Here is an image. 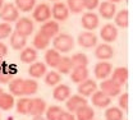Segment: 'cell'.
<instances>
[{
  "instance_id": "47",
  "label": "cell",
  "mask_w": 133,
  "mask_h": 120,
  "mask_svg": "<svg viewBox=\"0 0 133 120\" xmlns=\"http://www.w3.org/2000/svg\"><path fill=\"white\" fill-rule=\"evenodd\" d=\"M3 5H4V0H0V10H1V8H3Z\"/></svg>"
},
{
  "instance_id": "42",
  "label": "cell",
  "mask_w": 133,
  "mask_h": 120,
  "mask_svg": "<svg viewBox=\"0 0 133 120\" xmlns=\"http://www.w3.org/2000/svg\"><path fill=\"white\" fill-rule=\"evenodd\" d=\"M128 93H123L119 97V106L122 107V110H128Z\"/></svg>"
},
{
  "instance_id": "27",
  "label": "cell",
  "mask_w": 133,
  "mask_h": 120,
  "mask_svg": "<svg viewBox=\"0 0 133 120\" xmlns=\"http://www.w3.org/2000/svg\"><path fill=\"white\" fill-rule=\"evenodd\" d=\"M30 107H31V98L28 97H22L17 101L16 109L18 114H22V115L30 114Z\"/></svg>"
},
{
  "instance_id": "40",
  "label": "cell",
  "mask_w": 133,
  "mask_h": 120,
  "mask_svg": "<svg viewBox=\"0 0 133 120\" xmlns=\"http://www.w3.org/2000/svg\"><path fill=\"white\" fill-rule=\"evenodd\" d=\"M13 79V73H10L9 70L5 72H0V83H9L10 81Z\"/></svg>"
},
{
  "instance_id": "20",
  "label": "cell",
  "mask_w": 133,
  "mask_h": 120,
  "mask_svg": "<svg viewBox=\"0 0 133 120\" xmlns=\"http://www.w3.org/2000/svg\"><path fill=\"white\" fill-rule=\"evenodd\" d=\"M128 79V69L124 68V67H119L113 72V75H111V81L115 82L116 84L122 87Z\"/></svg>"
},
{
  "instance_id": "28",
  "label": "cell",
  "mask_w": 133,
  "mask_h": 120,
  "mask_svg": "<svg viewBox=\"0 0 133 120\" xmlns=\"http://www.w3.org/2000/svg\"><path fill=\"white\" fill-rule=\"evenodd\" d=\"M14 106V96L4 92L0 97V109L4 111H9Z\"/></svg>"
},
{
  "instance_id": "46",
  "label": "cell",
  "mask_w": 133,
  "mask_h": 120,
  "mask_svg": "<svg viewBox=\"0 0 133 120\" xmlns=\"http://www.w3.org/2000/svg\"><path fill=\"white\" fill-rule=\"evenodd\" d=\"M108 1H110V3L115 4V3H119V1H122V0H108Z\"/></svg>"
},
{
  "instance_id": "18",
  "label": "cell",
  "mask_w": 133,
  "mask_h": 120,
  "mask_svg": "<svg viewBox=\"0 0 133 120\" xmlns=\"http://www.w3.org/2000/svg\"><path fill=\"white\" fill-rule=\"evenodd\" d=\"M52 97L56 101H66L70 97V87L66 84H58L52 91Z\"/></svg>"
},
{
  "instance_id": "24",
  "label": "cell",
  "mask_w": 133,
  "mask_h": 120,
  "mask_svg": "<svg viewBox=\"0 0 133 120\" xmlns=\"http://www.w3.org/2000/svg\"><path fill=\"white\" fill-rule=\"evenodd\" d=\"M37 59V51L33 47H24L21 52V60L26 64H32Z\"/></svg>"
},
{
  "instance_id": "37",
  "label": "cell",
  "mask_w": 133,
  "mask_h": 120,
  "mask_svg": "<svg viewBox=\"0 0 133 120\" xmlns=\"http://www.w3.org/2000/svg\"><path fill=\"white\" fill-rule=\"evenodd\" d=\"M63 109L59 106H50L45 111L46 112V120H59L60 115L63 114Z\"/></svg>"
},
{
  "instance_id": "10",
  "label": "cell",
  "mask_w": 133,
  "mask_h": 120,
  "mask_svg": "<svg viewBox=\"0 0 133 120\" xmlns=\"http://www.w3.org/2000/svg\"><path fill=\"white\" fill-rule=\"evenodd\" d=\"M100 36L101 38L105 41V42H113L115 41L116 37H118V30L114 24H105L101 30H100Z\"/></svg>"
},
{
  "instance_id": "49",
  "label": "cell",
  "mask_w": 133,
  "mask_h": 120,
  "mask_svg": "<svg viewBox=\"0 0 133 120\" xmlns=\"http://www.w3.org/2000/svg\"><path fill=\"white\" fill-rule=\"evenodd\" d=\"M51 1H58V0H51Z\"/></svg>"
},
{
  "instance_id": "34",
  "label": "cell",
  "mask_w": 133,
  "mask_h": 120,
  "mask_svg": "<svg viewBox=\"0 0 133 120\" xmlns=\"http://www.w3.org/2000/svg\"><path fill=\"white\" fill-rule=\"evenodd\" d=\"M38 89V84L35 79H24V83H23V95L26 96H31L35 95Z\"/></svg>"
},
{
  "instance_id": "26",
  "label": "cell",
  "mask_w": 133,
  "mask_h": 120,
  "mask_svg": "<svg viewBox=\"0 0 133 120\" xmlns=\"http://www.w3.org/2000/svg\"><path fill=\"white\" fill-rule=\"evenodd\" d=\"M60 58H62L60 54L56 51V50H54V49L48 50L46 54H45V61H46V64H48L49 67H52V68H56V65H58Z\"/></svg>"
},
{
  "instance_id": "5",
  "label": "cell",
  "mask_w": 133,
  "mask_h": 120,
  "mask_svg": "<svg viewBox=\"0 0 133 120\" xmlns=\"http://www.w3.org/2000/svg\"><path fill=\"white\" fill-rule=\"evenodd\" d=\"M84 106H87V100L79 96V95H74V96H70L68 100H66V110L68 112H77L79 109H82Z\"/></svg>"
},
{
  "instance_id": "33",
  "label": "cell",
  "mask_w": 133,
  "mask_h": 120,
  "mask_svg": "<svg viewBox=\"0 0 133 120\" xmlns=\"http://www.w3.org/2000/svg\"><path fill=\"white\" fill-rule=\"evenodd\" d=\"M114 19H115V24L118 27H122V28L128 27V10L125 9L119 10L118 13H115Z\"/></svg>"
},
{
  "instance_id": "3",
  "label": "cell",
  "mask_w": 133,
  "mask_h": 120,
  "mask_svg": "<svg viewBox=\"0 0 133 120\" xmlns=\"http://www.w3.org/2000/svg\"><path fill=\"white\" fill-rule=\"evenodd\" d=\"M16 32L24 37L30 36V34L33 32V22L32 19L27 17H23V18H19L17 20V24H16Z\"/></svg>"
},
{
  "instance_id": "23",
  "label": "cell",
  "mask_w": 133,
  "mask_h": 120,
  "mask_svg": "<svg viewBox=\"0 0 133 120\" xmlns=\"http://www.w3.org/2000/svg\"><path fill=\"white\" fill-rule=\"evenodd\" d=\"M23 78H14L9 82V91L13 96H23Z\"/></svg>"
},
{
  "instance_id": "32",
  "label": "cell",
  "mask_w": 133,
  "mask_h": 120,
  "mask_svg": "<svg viewBox=\"0 0 133 120\" xmlns=\"http://www.w3.org/2000/svg\"><path fill=\"white\" fill-rule=\"evenodd\" d=\"M70 61H72L73 68L87 67V64H88V58H87V55H84L83 52H77V54H74V55L70 58Z\"/></svg>"
},
{
  "instance_id": "8",
  "label": "cell",
  "mask_w": 133,
  "mask_h": 120,
  "mask_svg": "<svg viewBox=\"0 0 133 120\" xmlns=\"http://www.w3.org/2000/svg\"><path fill=\"white\" fill-rule=\"evenodd\" d=\"M97 91V84L94 79H86L84 82L79 83L78 86V93L79 96L82 97H88V96H92L95 92Z\"/></svg>"
},
{
  "instance_id": "12",
  "label": "cell",
  "mask_w": 133,
  "mask_h": 120,
  "mask_svg": "<svg viewBox=\"0 0 133 120\" xmlns=\"http://www.w3.org/2000/svg\"><path fill=\"white\" fill-rule=\"evenodd\" d=\"M111 70H113V65L110 64V63H108V61H101V63H97L96 65H95V77L97 78V79H106L109 75H110V73H111Z\"/></svg>"
},
{
  "instance_id": "4",
  "label": "cell",
  "mask_w": 133,
  "mask_h": 120,
  "mask_svg": "<svg viewBox=\"0 0 133 120\" xmlns=\"http://www.w3.org/2000/svg\"><path fill=\"white\" fill-rule=\"evenodd\" d=\"M51 18V9L48 4L42 3L40 5H37L33 10V19L36 22H48Z\"/></svg>"
},
{
  "instance_id": "45",
  "label": "cell",
  "mask_w": 133,
  "mask_h": 120,
  "mask_svg": "<svg viewBox=\"0 0 133 120\" xmlns=\"http://www.w3.org/2000/svg\"><path fill=\"white\" fill-rule=\"evenodd\" d=\"M32 120H45L42 116H33V119Z\"/></svg>"
},
{
  "instance_id": "38",
  "label": "cell",
  "mask_w": 133,
  "mask_h": 120,
  "mask_svg": "<svg viewBox=\"0 0 133 120\" xmlns=\"http://www.w3.org/2000/svg\"><path fill=\"white\" fill-rule=\"evenodd\" d=\"M66 8L72 13H81L83 12V0H66Z\"/></svg>"
},
{
  "instance_id": "6",
  "label": "cell",
  "mask_w": 133,
  "mask_h": 120,
  "mask_svg": "<svg viewBox=\"0 0 133 120\" xmlns=\"http://www.w3.org/2000/svg\"><path fill=\"white\" fill-rule=\"evenodd\" d=\"M100 88L109 97H115L118 95H120V92H122V87L116 84L115 82H113L111 79H104L100 84Z\"/></svg>"
},
{
  "instance_id": "15",
  "label": "cell",
  "mask_w": 133,
  "mask_h": 120,
  "mask_svg": "<svg viewBox=\"0 0 133 120\" xmlns=\"http://www.w3.org/2000/svg\"><path fill=\"white\" fill-rule=\"evenodd\" d=\"M46 111V102L40 98H31V107H30V114L32 116H42V114Z\"/></svg>"
},
{
  "instance_id": "21",
  "label": "cell",
  "mask_w": 133,
  "mask_h": 120,
  "mask_svg": "<svg viewBox=\"0 0 133 120\" xmlns=\"http://www.w3.org/2000/svg\"><path fill=\"white\" fill-rule=\"evenodd\" d=\"M28 74L32 77V78H41L46 74V64L41 63V61H36L32 63L31 67L28 68Z\"/></svg>"
},
{
  "instance_id": "13",
  "label": "cell",
  "mask_w": 133,
  "mask_h": 120,
  "mask_svg": "<svg viewBox=\"0 0 133 120\" xmlns=\"http://www.w3.org/2000/svg\"><path fill=\"white\" fill-rule=\"evenodd\" d=\"M92 103L95 107L99 109H105L111 103V97H109L108 95H105L102 91H96L92 95Z\"/></svg>"
},
{
  "instance_id": "9",
  "label": "cell",
  "mask_w": 133,
  "mask_h": 120,
  "mask_svg": "<svg viewBox=\"0 0 133 120\" xmlns=\"http://www.w3.org/2000/svg\"><path fill=\"white\" fill-rule=\"evenodd\" d=\"M51 17L55 18V20H65L69 17V10L64 3H55L51 9Z\"/></svg>"
},
{
  "instance_id": "29",
  "label": "cell",
  "mask_w": 133,
  "mask_h": 120,
  "mask_svg": "<svg viewBox=\"0 0 133 120\" xmlns=\"http://www.w3.org/2000/svg\"><path fill=\"white\" fill-rule=\"evenodd\" d=\"M105 119L106 120H123L124 114L123 110L119 107H108L105 111Z\"/></svg>"
},
{
  "instance_id": "36",
  "label": "cell",
  "mask_w": 133,
  "mask_h": 120,
  "mask_svg": "<svg viewBox=\"0 0 133 120\" xmlns=\"http://www.w3.org/2000/svg\"><path fill=\"white\" fill-rule=\"evenodd\" d=\"M60 81H62V77H60V74L58 73V72H55V70H51L49 73H46V77H45V83L48 84V86H58L59 83H60Z\"/></svg>"
},
{
  "instance_id": "19",
  "label": "cell",
  "mask_w": 133,
  "mask_h": 120,
  "mask_svg": "<svg viewBox=\"0 0 133 120\" xmlns=\"http://www.w3.org/2000/svg\"><path fill=\"white\" fill-rule=\"evenodd\" d=\"M70 78L74 83H82L86 79H88V69L86 67H78V68H73Z\"/></svg>"
},
{
  "instance_id": "39",
  "label": "cell",
  "mask_w": 133,
  "mask_h": 120,
  "mask_svg": "<svg viewBox=\"0 0 133 120\" xmlns=\"http://www.w3.org/2000/svg\"><path fill=\"white\" fill-rule=\"evenodd\" d=\"M10 34H12V26L5 22L0 23V40H4Z\"/></svg>"
},
{
  "instance_id": "41",
  "label": "cell",
  "mask_w": 133,
  "mask_h": 120,
  "mask_svg": "<svg viewBox=\"0 0 133 120\" xmlns=\"http://www.w3.org/2000/svg\"><path fill=\"white\" fill-rule=\"evenodd\" d=\"M99 5H100L99 0H83V6H84V9L94 10V9H96Z\"/></svg>"
},
{
  "instance_id": "43",
  "label": "cell",
  "mask_w": 133,
  "mask_h": 120,
  "mask_svg": "<svg viewBox=\"0 0 133 120\" xmlns=\"http://www.w3.org/2000/svg\"><path fill=\"white\" fill-rule=\"evenodd\" d=\"M59 120H76V116L72 114V112H68V111H63V114L60 115Z\"/></svg>"
},
{
  "instance_id": "16",
  "label": "cell",
  "mask_w": 133,
  "mask_h": 120,
  "mask_svg": "<svg viewBox=\"0 0 133 120\" xmlns=\"http://www.w3.org/2000/svg\"><path fill=\"white\" fill-rule=\"evenodd\" d=\"M40 33H42L44 36H46L49 38L56 36L59 33V24H58V22L56 20H48V22H45L41 26V28H40Z\"/></svg>"
},
{
  "instance_id": "17",
  "label": "cell",
  "mask_w": 133,
  "mask_h": 120,
  "mask_svg": "<svg viewBox=\"0 0 133 120\" xmlns=\"http://www.w3.org/2000/svg\"><path fill=\"white\" fill-rule=\"evenodd\" d=\"M95 55H96L97 59L104 61V60H108V59H111V58H113L114 50H113V47H111L110 45H108V44H101V45H99V46L96 47Z\"/></svg>"
},
{
  "instance_id": "7",
  "label": "cell",
  "mask_w": 133,
  "mask_h": 120,
  "mask_svg": "<svg viewBox=\"0 0 133 120\" xmlns=\"http://www.w3.org/2000/svg\"><path fill=\"white\" fill-rule=\"evenodd\" d=\"M77 41H78V45L79 46H82L84 49H91V47H94V46L97 45V36L94 33V32L86 31V32L79 33Z\"/></svg>"
},
{
  "instance_id": "11",
  "label": "cell",
  "mask_w": 133,
  "mask_h": 120,
  "mask_svg": "<svg viewBox=\"0 0 133 120\" xmlns=\"http://www.w3.org/2000/svg\"><path fill=\"white\" fill-rule=\"evenodd\" d=\"M81 23H82L83 28H86L87 31H92V30L97 28V26H99V17H97V14H95L92 12L84 13L82 16Z\"/></svg>"
},
{
  "instance_id": "44",
  "label": "cell",
  "mask_w": 133,
  "mask_h": 120,
  "mask_svg": "<svg viewBox=\"0 0 133 120\" xmlns=\"http://www.w3.org/2000/svg\"><path fill=\"white\" fill-rule=\"evenodd\" d=\"M6 54H8V47H6V45L3 44V42H0V60H1Z\"/></svg>"
},
{
  "instance_id": "35",
  "label": "cell",
  "mask_w": 133,
  "mask_h": 120,
  "mask_svg": "<svg viewBox=\"0 0 133 120\" xmlns=\"http://www.w3.org/2000/svg\"><path fill=\"white\" fill-rule=\"evenodd\" d=\"M36 5V0H16V8L21 12H31Z\"/></svg>"
},
{
  "instance_id": "1",
  "label": "cell",
  "mask_w": 133,
  "mask_h": 120,
  "mask_svg": "<svg viewBox=\"0 0 133 120\" xmlns=\"http://www.w3.org/2000/svg\"><path fill=\"white\" fill-rule=\"evenodd\" d=\"M52 45L54 50L58 52H68L74 47V38L68 33H58L52 41Z\"/></svg>"
},
{
  "instance_id": "22",
  "label": "cell",
  "mask_w": 133,
  "mask_h": 120,
  "mask_svg": "<svg viewBox=\"0 0 133 120\" xmlns=\"http://www.w3.org/2000/svg\"><path fill=\"white\" fill-rule=\"evenodd\" d=\"M26 44H27V37L17 33L16 31L10 34V46L14 50H23Z\"/></svg>"
},
{
  "instance_id": "14",
  "label": "cell",
  "mask_w": 133,
  "mask_h": 120,
  "mask_svg": "<svg viewBox=\"0 0 133 120\" xmlns=\"http://www.w3.org/2000/svg\"><path fill=\"white\" fill-rule=\"evenodd\" d=\"M99 13L100 16L102 18H105V19H111V18H114L116 13V6L115 4H113V3H110V1H102L101 4L99 5Z\"/></svg>"
},
{
  "instance_id": "31",
  "label": "cell",
  "mask_w": 133,
  "mask_h": 120,
  "mask_svg": "<svg viewBox=\"0 0 133 120\" xmlns=\"http://www.w3.org/2000/svg\"><path fill=\"white\" fill-rule=\"evenodd\" d=\"M49 44H50V38L46 37V36H44L42 33H40V32L36 33V36L33 37V46L36 49H38V50L46 49L49 46Z\"/></svg>"
},
{
  "instance_id": "2",
  "label": "cell",
  "mask_w": 133,
  "mask_h": 120,
  "mask_svg": "<svg viewBox=\"0 0 133 120\" xmlns=\"http://www.w3.org/2000/svg\"><path fill=\"white\" fill-rule=\"evenodd\" d=\"M19 17V10L16 8L14 4L12 3H6L3 5L1 10H0V18L5 22V23H10V22H16L18 20Z\"/></svg>"
},
{
  "instance_id": "48",
  "label": "cell",
  "mask_w": 133,
  "mask_h": 120,
  "mask_svg": "<svg viewBox=\"0 0 133 120\" xmlns=\"http://www.w3.org/2000/svg\"><path fill=\"white\" fill-rule=\"evenodd\" d=\"M3 93H4V89H3V88H0V97H1V95H3Z\"/></svg>"
},
{
  "instance_id": "30",
  "label": "cell",
  "mask_w": 133,
  "mask_h": 120,
  "mask_svg": "<svg viewBox=\"0 0 133 120\" xmlns=\"http://www.w3.org/2000/svg\"><path fill=\"white\" fill-rule=\"evenodd\" d=\"M76 114H77V119L76 120H94V118H95V111L88 105L82 107V109H79Z\"/></svg>"
},
{
  "instance_id": "25",
  "label": "cell",
  "mask_w": 133,
  "mask_h": 120,
  "mask_svg": "<svg viewBox=\"0 0 133 120\" xmlns=\"http://www.w3.org/2000/svg\"><path fill=\"white\" fill-rule=\"evenodd\" d=\"M56 69H58V73L59 74H68L72 72L73 69V65H72V61H70V58H66V56H62L58 65H56Z\"/></svg>"
}]
</instances>
